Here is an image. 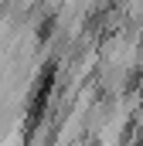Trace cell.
<instances>
[{
  "instance_id": "6da1fadb",
  "label": "cell",
  "mask_w": 143,
  "mask_h": 146,
  "mask_svg": "<svg viewBox=\"0 0 143 146\" xmlns=\"http://www.w3.org/2000/svg\"><path fill=\"white\" fill-rule=\"evenodd\" d=\"M10 146H14V143H10Z\"/></svg>"
}]
</instances>
